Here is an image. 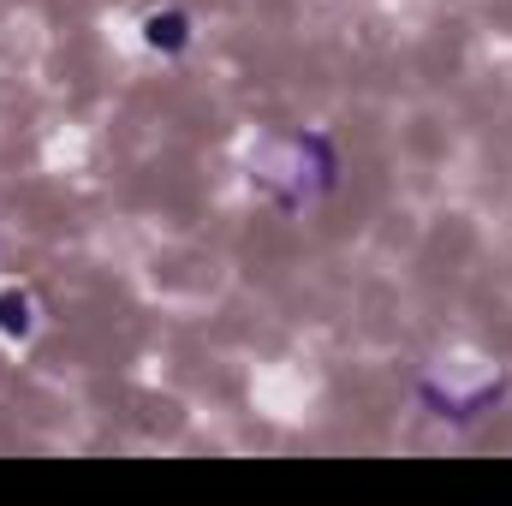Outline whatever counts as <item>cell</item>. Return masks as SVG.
<instances>
[{
    "instance_id": "2",
    "label": "cell",
    "mask_w": 512,
    "mask_h": 506,
    "mask_svg": "<svg viewBox=\"0 0 512 506\" xmlns=\"http://www.w3.org/2000/svg\"><path fill=\"white\" fill-rule=\"evenodd\" d=\"M36 328V304H30V292H0V334L6 340H24Z\"/></svg>"
},
{
    "instance_id": "1",
    "label": "cell",
    "mask_w": 512,
    "mask_h": 506,
    "mask_svg": "<svg viewBox=\"0 0 512 506\" xmlns=\"http://www.w3.org/2000/svg\"><path fill=\"white\" fill-rule=\"evenodd\" d=\"M143 42L161 48V54H173V48L191 42V18H185V12H149V18H143Z\"/></svg>"
}]
</instances>
